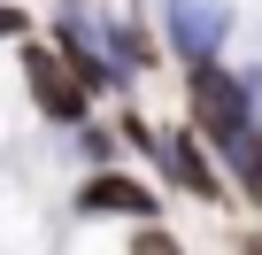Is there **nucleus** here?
Instances as JSON below:
<instances>
[{"instance_id": "nucleus-9", "label": "nucleus", "mask_w": 262, "mask_h": 255, "mask_svg": "<svg viewBox=\"0 0 262 255\" xmlns=\"http://www.w3.org/2000/svg\"><path fill=\"white\" fill-rule=\"evenodd\" d=\"M24 31V8H0V39H16Z\"/></svg>"}, {"instance_id": "nucleus-4", "label": "nucleus", "mask_w": 262, "mask_h": 255, "mask_svg": "<svg viewBox=\"0 0 262 255\" xmlns=\"http://www.w3.org/2000/svg\"><path fill=\"white\" fill-rule=\"evenodd\" d=\"M62 47L77 54V77H85V85H123V54H116L85 16H62Z\"/></svg>"}, {"instance_id": "nucleus-10", "label": "nucleus", "mask_w": 262, "mask_h": 255, "mask_svg": "<svg viewBox=\"0 0 262 255\" xmlns=\"http://www.w3.org/2000/svg\"><path fill=\"white\" fill-rule=\"evenodd\" d=\"M247 255H262V240H254V247H247Z\"/></svg>"}, {"instance_id": "nucleus-2", "label": "nucleus", "mask_w": 262, "mask_h": 255, "mask_svg": "<svg viewBox=\"0 0 262 255\" xmlns=\"http://www.w3.org/2000/svg\"><path fill=\"white\" fill-rule=\"evenodd\" d=\"M162 24H170V47H178L193 70H208V54H216L224 31H231V8H224V0H162Z\"/></svg>"}, {"instance_id": "nucleus-3", "label": "nucleus", "mask_w": 262, "mask_h": 255, "mask_svg": "<svg viewBox=\"0 0 262 255\" xmlns=\"http://www.w3.org/2000/svg\"><path fill=\"white\" fill-rule=\"evenodd\" d=\"M24 70H31V93H39V108H47V116H62V124H77V116H85V77H77L70 62H54L47 47H31V54H24Z\"/></svg>"}, {"instance_id": "nucleus-6", "label": "nucleus", "mask_w": 262, "mask_h": 255, "mask_svg": "<svg viewBox=\"0 0 262 255\" xmlns=\"http://www.w3.org/2000/svg\"><path fill=\"white\" fill-rule=\"evenodd\" d=\"M77 209H93V217H155V193L131 186V178H93L77 193Z\"/></svg>"}, {"instance_id": "nucleus-5", "label": "nucleus", "mask_w": 262, "mask_h": 255, "mask_svg": "<svg viewBox=\"0 0 262 255\" xmlns=\"http://www.w3.org/2000/svg\"><path fill=\"white\" fill-rule=\"evenodd\" d=\"M147 155H155V163H162V170H170V178H178L185 193H216V186H224V178H216V170L201 163V147H193L185 132H162V140L147 132Z\"/></svg>"}, {"instance_id": "nucleus-8", "label": "nucleus", "mask_w": 262, "mask_h": 255, "mask_svg": "<svg viewBox=\"0 0 262 255\" xmlns=\"http://www.w3.org/2000/svg\"><path fill=\"white\" fill-rule=\"evenodd\" d=\"M139 255H178V240L170 232H139Z\"/></svg>"}, {"instance_id": "nucleus-7", "label": "nucleus", "mask_w": 262, "mask_h": 255, "mask_svg": "<svg viewBox=\"0 0 262 255\" xmlns=\"http://www.w3.org/2000/svg\"><path fill=\"white\" fill-rule=\"evenodd\" d=\"M224 155H231V170H239V186H247V193L262 201V132H247V140H231Z\"/></svg>"}, {"instance_id": "nucleus-1", "label": "nucleus", "mask_w": 262, "mask_h": 255, "mask_svg": "<svg viewBox=\"0 0 262 255\" xmlns=\"http://www.w3.org/2000/svg\"><path fill=\"white\" fill-rule=\"evenodd\" d=\"M247 93H254V85H247V77H224L216 62L193 70V116H201L208 140H224V147L247 140Z\"/></svg>"}]
</instances>
